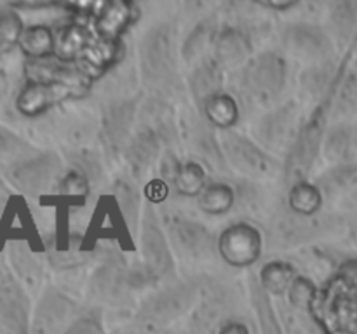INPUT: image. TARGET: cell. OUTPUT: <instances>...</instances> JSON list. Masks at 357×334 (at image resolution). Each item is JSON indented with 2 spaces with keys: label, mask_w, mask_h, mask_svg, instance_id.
<instances>
[{
  "label": "cell",
  "mask_w": 357,
  "mask_h": 334,
  "mask_svg": "<svg viewBox=\"0 0 357 334\" xmlns=\"http://www.w3.org/2000/svg\"><path fill=\"white\" fill-rule=\"evenodd\" d=\"M282 42L293 54L303 59L328 63L333 54L331 37L316 24H291L286 28Z\"/></svg>",
  "instance_id": "6"
},
{
  "label": "cell",
  "mask_w": 357,
  "mask_h": 334,
  "mask_svg": "<svg viewBox=\"0 0 357 334\" xmlns=\"http://www.w3.org/2000/svg\"><path fill=\"white\" fill-rule=\"evenodd\" d=\"M197 287L180 284L166 291L155 292L143 301L135 317V331L139 334H159L183 317L194 306Z\"/></svg>",
  "instance_id": "1"
},
{
  "label": "cell",
  "mask_w": 357,
  "mask_h": 334,
  "mask_svg": "<svg viewBox=\"0 0 357 334\" xmlns=\"http://www.w3.org/2000/svg\"><path fill=\"white\" fill-rule=\"evenodd\" d=\"M21 35H23V26L17 14L13 10L0 13V47L9 49L14 44H20Z\"/></svg>",
  "instance_id": "32"
},
{
  "label": "cell",
  "mask_w": 357,
  "mask_h": 334,
  "mask_svg": "<svg viewBox=\"0 0 357 334\" xmlns=\"http://www.w3.org/2000/svg\"><path fill=\"white\" fill-rule=\"evenodd\" d=\"M139 59L146 82L155 86L169 82L174 73L173 28L169 24H155L146 31L139 45Z\"/></svg>",
  "instance_id": "2"
},
{
  "label": "cell",
  "mask_w": 357,
  "mask_h": 334,
  "mask_svg": "<svg viewBox=\"0 0 357 334\" xmlns=\"http://www.w3.org/2000/svg\"><path fill=\"white\" fill-rule=\"evenodd\" d=\"M244 87L260 101L272 100L282 90L286 82V63L275 52L257 56L243 75Z\"/></svg>",
  "instance_id": "3"
},
{
  "label": "cell",
  "mask_w": 357,
  "mask_h": 334,
  "mask_svg": "<svg viewBox=\"0 0 357 334\" xmlns=\"http://www.w3.org/2000/svg\"><path fill=\"white\" fill-rule=\"evenodd\" d=\"M84 44H86V35H84V30H80V28L77 26H72L63 33L61 38H59L58 51L59 54L63 56L79 54V52H84Z\"/></svg>",
  "instance_id": "35"
},
{
  "label": "cell",
  "mask_w": 357,
  "mask_h": 334,
  "mask_svg": "<svg viewBox=\"0 0 357 334\" xmlns=\"http://www.w3.org/2000/svg\"><path fill=\"white\" fill-rule=\"evenodd\" d=\"M70 94H72V86L68 84L31 82L17 97V108L24 115H37L68 97Z\"/></svg>",
  "instance_id": "12"
},
{
  "label": "cell",
  "mask_w": 357,
  "mask_h": 334,
  "mask_svg": "<svg viewBox=\"0 0 357 334\" xmlns=\"http://www.w3.org/2000/svg\"><path fill=\"white\" fill-rule=\"evenodd\" d=\"M296 106L293 103L284 104L278 110L271 111L260 120L257 129V134L267 146H281L288 141V136L291 134L293 125L296 122Z\"/></svg>",
  "instance_id": "13"
},
{
  "label": "cell",
  "mask_w": 357,
  "mask_h": 334,
  "mask_svg": "<svg viewBox=\"0 0 357 334\" xmlns=\"http://www.w3.org/2000/svg\"><path fill=\"white\" fill-rule=\"evenodd\" d=\"M142 246L149 277L160 278L173 270V256H171L166 235H164L152 209L145 212V219H143Z\"/></svg>",
  "instance_id": "7"
},
{
  "label": "cell",
  "mask_w": 357,
  "mask_h": 334,
  "mask_svg": "<svg viewBox=\"0 0 357 334\" xmlns=\"http://www.w3.org/2000/svg\"><path fill=\"white\" fill-rule=\"evenodd\" d=\"M268 6L278 7V9H282V7H291L293 2H272V3H268Z\"/></svg>",
  "instance_id": "41"
},
{
  "label": "cell",
  "mask_w": 357,
  "mask_h": 334,
  "mask_svg": "<svg viewBox=\"0 0 357 334\" xmlns=\"http://www.w3.org/2000/svg\"><path fill=\"white\" fill-rule=\"evenodd\" d=\"M63 334H107L101 317L94 312L80 313Z\"/></svg>",
  "instance_id": "34"
},
{
  "label": "cell",
  "mask_w": 357,
  "mask_h": 334,
  "mask_svg": "<svg viewBox=\"0 0 357 334\" xmlns=\"http://www.w3.org/2000/svg\"><path fill=\"white\" fill-rule=\"evenodd\" d=\"M59 159L52 153H44L35 159L17 164L10 173V180L24 193H40L51 184L52 177L58 174Z\"/></svg>",
  "instance_id": "8"
},
{
  "label": "cell",
  "mask_w": 357,
  "mask_h": 334,
  "mask_svg": "<svg viewBox=\"0 0 357 334\" xmlns=\"http://www.w3.org/2000/svg\"><path fill=\"white\" fill-rule=\"evenodd\" d=\"M206 173L199 164L188 162L181 164L180 169L176 170L173 177V183L176 190L183 195H195L202 193L204 190Z\"/></svg>",
  "instance_id": "28"
},
{
  "label": "cell",
  "mask_w": 357,
  "mask_h": 334,
  "mask_svg": "<svg viewBox=\"0 0 357 334\" xmlns=\"http://www.w3.org/2000/svg\"><path fill=\"white\" fill-rule=\"evenodd\" d=\"M79 315V308L68 296L47 291L31 317V334H63Z\"/></svg>",
  "instance_id": "4"
},
{
  "label": "cell",
  "mask_w": 357,
  "mask_h": 334,
  "mask_svg": "<svg viewBox=\"0 0 357 334\" xmlns=\"http://www.w3.org/2000/svg\"><path fill=\"white\" fill-rule=\"evenodd\" d=\"M321 188L328 193L344 190H357V160L347 164H337L321 180Z\"/></svg>",
  "instance_id": "24"
},
{
  "label": "cell",
  "mask_w": 357,
  "mask_h": 334,
  "mask_svg": "<svg viewBox=\"0 0 357 334\" xmlns=\"http://www.w3.org/2000/svg\"><path fill=\"white\" fill-rule=\"evenodd\" d=\"M351 202L357 207V190L352 191V193H351Z\"/></svg>",
  "instance_id": "42"
},
{
  "label": "cell",
  "mask_w": 357,
  "mask_h": 334,
  "mask_svg": "<svg viewBox=\"0 0 357 334\" xmlns=\"http://www.w3.org/2000/svg\"><path fill=\"white\" fill-rule=\"evenodd\" d=\"M222 79V68L218 63L206 61L197 66L190 77V89L195 100L206 104L213 96L220 94Z\"/></svg>",
  "instance_id": "20"
},
{
  "label": "cell",
  "mask_w": 357,
  "mask_h": 334,
  "mask_svg": "<svg viewBox=\"0 0 357 334\" xmlns=\"http://www.w3.org/2000/svg\"><path fill=\"white\" fill-rule=\"evenodd\" d=\"M122 334H139V333H136V331L132 329V331H128V333H122Z\"/></svg>",
  "instance_id": "43"
},
{
  "label": "cell",
  "mask_w": 357,
  "mask_h": 334,
  "mask_svg": "<svg viewBox=\"0 0 357 334\" xmlns=\"http://www.w3.org/2000/svg\"><path fill=\"white\" fill-rule=\"evenodd\" d=\"M6 93H7V77H6V73L0 72V103H2Z\"/></svg>",
  "instance_id": "40"
},
{
  "label": "cell",
  "mask_w": 357,
  "mask_h": 334,
  "mask_svg": "<svg viewBox=\"0 0 357 334\" xmlns=\"http://www.w3.org/2000/svg\"><path fill=\"white\" fill-rule=\"evenodd\" d=\"M115 197H117V204L121 207L122 216L126 221L131 226L136 225V218H138V205L139 198L136 191L129 186L128 183H119L115 186Z\"/></svg>",
  "instance_id": "33"
},
{
  "label": "cell",
  "mask_w": 357,
  "mask_h": 334,
  "mask_svg": "<svg viewBox=\"0 0 357 334\" xmlns=\"http://www.w3.org/2000/svg\"><path fill=\"white\" fill-rule=\"evenodd\" d=\"M160 139L162 138L149 127H143L136 134V138L132 139L128 148L129 164H131L136 173L145 170L155 160L160 148Z\"/></svg>",
  "instance_id": "19"
},
{
  "label": "cell",
  "mask_w": 357,
  "mask_h": 334,
  "mask_svg": "<svg viewBox=\"0 0 357 334\" xmlns=\"http://www.w3.org/2000/svg\"><path fill=\"white\" fill-rule=\"evenodd\" d=\"M234 191L225 184H211L199 195V205L209 214H220L232 207Z\"/></svg>",
  "instance_id": "29"
},
{
  "label": "cell",
  "mask_w": 357,
  "mask_h": 334,
  "mask_svg": "<svg viewBox=\"0 0 357 334\" xmlns=\"http://www.w3.org/2000/svg\"><path fill=\"white\" fill-rule=\"evenodd\" d=\"M24 148H26V143L21 141L9 129L0 127V157L16 155V153H20Z\"/></svg>",
  "instance_id": "37"
},
{
  "label": "cell",
  "mask_w": 357,
  "mask_h": 334,
  "mask_svg": "<svg viewBox=\"0 0 357 334\" xmlns=\"http://www.w3.org/2000/svg\"><path fill=\"white\" fill-rule=\"evenodd\" d=\"M324 111L319 110L312 117V120L302 129L293 145L288 160L289 173H303L310 169L314 159L317 157L321 143L324 141Z\"/></svg>",
  "instance_id": "10"
},
{
  "label": "cell",
  "mask_w": 357,
  "mask_h": 334,
  "mask_svg": "<svg viewBox=\"0 0 357 334\" xmlns=\"http://www.w3.org/2000/svg\"><path fill=\"white\" fill-rule=\"evenodd\" d=\"M135 275L126 273V270L117 264H108L98 270V273L94 275V289H96V296L101 299H107V301H119V299H124V296L129 291L126 289L135 287L136 282L132 280Z\"/></svg>",
  "instance_id": "16"
},
{
  "label": "cell",
  "mask_w": 357,
  "mask_h": 334,
  "mask_svg": "<svg viewBox=\"0 0 357 334\" xmlns=\"http://www.w3.org/2000/svg\"><path fill=\"white\" fill-rule=\"evenodd\" d=\"M87 191V181L82 173H72L63 181V193L70 197H82Z\"/></svg>",
  "instance_id": "38"
},
{
  "label": "cell",
  "mask_w": 357,
  "mask_h": 334,
  "mask_svg": "<svg viewBox=\"0 0 357 334\" xmlns=\"http://www.w3.org/2000/svg\"><path fill=\"white\" fill-rule=\"evenodd\" d=\"M136 117V103L131 100L112 103L103 115V134L110 146H119L129 136Z\"/></svg>",
  "instance_id": "14"
},
{
  "label": "cell",
  "mask_w": 357,
  "mask_h": 334,
  "mask_svg": "<svg viewBox=\"0 0 357 334\" xmlns=\"http://www.w3.org/2000/svg\"><path fill=\"white\" fill-rule=\"evenodd\" d=\"M195 141H197L199 150H201V153L206 159L211 160V162L215 164H223V152L211 132L206 131V129H201V131H197V134H195Z\"/></svg>",
  "instance_id": "36"
},
{
  "label": "cell",
  "mask_w": 357,
  "mask_h": 334,
  "mask_svg": "<svg viewBox=\"0 0 357 334\" xmlns=\"http://www.w3.org/2000/svg\"><path fill=\"white\" fill-rule=\"evenodd\" d=\"M324 153L337 164L354 162L357 155V127L354 124L340 122L324 134Z\"/></svg>",
  "instance_id": "15"
},
{
  "label": "cell",
  "mask_w": 357,
  "mask_h": 334,
  "mask_svg": "<svg viewBox=\"0 0 357 334\" xmlns=\"http://www.w3.org/2000/svg\"><path fill=\"white\" fill-rule=\"evenodd\" d=\"M261 277H264V289H268V291L282 292L293 285V270L288 264H268L261 271Z\"/></svg>",
  "instance_id": "31"
},
{
  "label": "cell",
  "mask_w": 357,
  "mask_h": 334,
  "mask_svg": "<svg viewBox=\"0 0 357 334\" xmlns=\"http://www.w3.org/2000/svg\"><path fill=\"white\" fill-rule=\"evenodd\" d=\"M251 301H253L255 313H257L258 327H260V334H284L281 322L278 320L272 303L268 299L267 292L261 285L255 284L251 287Z\"/></svg>",
  "instance_id": "22"
},
{
  "label": "cell",
  "mask_w": 357,
  "mask_h": 334,
  "mask_svg": "<svg viewBox=\"0 0 357 334\" xmlns=\"http://www.w3.org/2000/svg\"><path fill=\"white\" fill-rule=\"evenodd\" d=\"M260 235L250 225H237L227 230L220 240V253L227 263L244 267L253 263L260 254Z\"/></svg>",
  "instance_id": "9"
},
{
  "label": "cell",
  "mask_w": 357,
  "mask_h": 334,
  "mask_svg": "<svg viewBox=\"0 0 357 334\" xmlns=\"http://www.w3.org/2000/svg\"><path fill=\"white\" fill-rule=\"evenodd\" d=\"M173 235L176 242L183 247L185 253L192 256H206L213 249V235L201 223L178 219L173 226Z\"/></svg>",
  "instance_id": "17"
},
{
  "label": "cell",
  "mask_w": 357,
  "mask_h": 334,
  "mask_svg": "<svg viewBox=\"0 0 357 334\" xmlns=\"http://www.w3.org/2000/svg\"><path fill=\"white\" fill-rule=\"evenodd\" d=\"M223 157L241 173L261 174L267 170L268 162L260 148L248 138L227 132L223 138Z\"/></svg>",
  "instance_id": "11"
},
{
  "label": "cell",
  "mask_w": 357,
  "mask_h": 334,
  "mask_svg": "<svg viewBox=\"0 0 357 334\" xmlns=\"http://www.w3.org/2000/svg\"><path fill=\"white\" fill-rule=\"evenodd\" d=\"M289 204L300 214H314L321 205V190L314 184H296L289 195Z\"/></svg>",
  "instance_id": "30"
},
{
  "label": "cell",
  "mask_w": 357,
  "mask_h": 334,
  "mask_svg": "<svg viewBox=\"0 0 357 334\" xmlns=\"http://www.w3.org/2000/svg\"><path fill=\"white\" fill-rule=\"evenodd\" d=\"M213 38H215V24L211 21H202V23H199L190 31V35L185 40L183 47H181V54H183L185 61L190 63L194 59H197L209 47Z\"/></svg>",
  "instance_id": "27"
},
{
  "label": "cell",
  "mask_w": 357,
  "mask_h": 334,
  "mask_svg": "<svg viewBox=\"0 0 357 334\" xmlns=\"http://www.w3.org/2000/svg\"><path fill=\"white\" fill-rule=\"evenodd\" d=\"M349 230H351V233H352V239L357 242V212H354V214H352V218L349 219Z\"/></svg>",
  "instance_id": "39"
},
{
  "label": "cell",
  "mask_w": 357,
  "mask_h": 334,
  "mask_svg": "<svg viewBox=\"0 0 357 334\" xmlns=\"http://www.w3.org/2000/svg\"><path fill=\"white\" fill-rule=\"evenodd\" d=\"M216 63L220 66H236L250 56L251 42L246 33L229 28L218 37L215 44Z\"/></svg>",
  "instance_id": "18"
},
{
  "label": "cell",
  "mask_w": 357,
  "mask_h": 334,
  "mask_svg": "<svg viewBox=\"0 0 357 334\" xmlns=\"http://www.w3.org/2000/svg\"><path fill=\"white\" fill-rule=\"evenodd\" d=\"M129 17H131L129 3L126 2L107 3L105 9L101 10L100 19H98V28H100V31L105 35V37L108 38L117 37V35L124 30L126 24L129 23Z\"/></svg>",
  "instance_id": "25"
},
{
  "label": "cell",
  "mask_w": 357,
  "mask_h": 334,
  "mask_svg": "<svg viewBox=\"0 0 357 334\" xmlns=\"http://www.w3.org/2000/svg\"><path fill=\"white\" fill-rule=\"evenodd\" d=\"M333 33L342 44L352 40L357 33V2H333L330 6Z\"/></svg>",
  "instance_id": "21"
},
{
  "label": "cell",
  "mask_w": 357,
  "mask_h": 334,
  "mask_svg": "<svg viewBox=\"0 0 357 334\" xmlns=\"http://www.w3.org/2000/svg\"><path fill=\"white\" fill-rule=\"evenodd\" d=\"M20 45L24 54L31 56V58H44L54 51L56 42L52 31L47 26H31L23 31Z\"/></svg>",
  "instance_id": "23"
},
{
  "label": "cell",
  "mask_w": 357,
  "mask_h": 334,
  "mask_svg": "<svg viewBox=\"0 0 357 334\" xmlns=\"http://www.w3.org/2000/svg\"><path fill=\"white\" fill-rule=\"evenodd\" d=\"M159 334H174V333H171V331H162V333H159Z\"/></svg>",
  "instance_id": "44"
},
{
  "label": "cell",
  "mask_w": 357,
  "mask_h": 334,
  "mask_svg": "<svg viewBox=\"0 0 357 334\" xmlns=\"http://www.w3.org/2000/svg\"><path fill=\"white\" fill-rule=\"evenodd\" d=\"M30 301L10 277L0 282V334H31Z\"/></svg>",
  "instance_id": "5"
},
{
  "label": "cell",
  "mask_w": 357,
  "mask_h": 334,
  "mask_svg": "<svg viewBox=\"0 0 357 334\" xmlns=\"http://www.w3.org/2000/svg\"><path fill=\"white\" fill-rule=\"evenodd\" d=\"M204 106L208 120L211 122V124L220 125V127H230V125L237 120L236 100H232L229 94H216V96H213Z\"/></svg>",
  "instance_id": "26"
}]
</instances>
